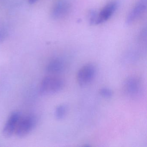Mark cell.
I'll use <instances>...</instances> for the list:
<instances>
[{"label": "cell", "mask_w": 147, "mask_h": 147, "mask_svg": "<svg viewBox=\"0 0 147 147\" xmlns=\"http://www.w3.org/2000/svg\"><path fill=\"white\" fill-rule=\"evenodd\" d=\"M64 86L63 81L55 76L45 77L40 85V92L44 95H51L61 91Z\"/></svg>", "instance_id": "6da1fadb"}, {"label": "cell", "mask_w": 147, "mask_h": 147, "mask_svg": "<svg viewBox=\"0 0 147 147\" xmlns=\"http://www.w3.org/2000/svg\"><path fill=\"white\" fill-rule=\"evenodd\" d=\"M97 69L92 63H88L82 66L77 72L76 79L81 87H85L91 83L96 75Z\"/></svg>", "instance_id": "7a4b0ae2"}, {"label": "cell", "mask_w": 147, "mask_h": 147, "mask_svg": "<svg viewBox=\"0 0 147 147\" xmlns=\"http://www.w3.org/2000/svg\"><path fill=\"white\" fill-rule=\"evenodd\" d=\"M37 123V118L32 114L21 117L15 132L16 135L20 138L26 136L35 128Z\"/></svg>", "instance_id": "3957f363"}, {"label": "cell", "mask_w": 147, "mask_h": 147, "mask_svg": "<svg viewBox=\"0 0 147 147\" xmlns=\"http://www.w3.org/2000/svg\"><path fill=\"white\" fill-rule=\"evenodd\" d=\"M123 90L127 96L131 98H136L141 94L142 84L140 80L135 76H130L125 81Z\"/></svg>", "instance_id": "277c9868"}, {"label": "cell", "mask_w": 147, "mask_h": 147, "mask_svg": "<svg viewBox=\"0 0 147 147\" xmlns=\"http://www.w3.org/2000/svg\"><path fill=\"white\" fill-rule=\"evenodd\" d=\"M71 5L68 0H57L52 7L51 15L55 20L63 18L69 13Z\"/></svg>", "instance_id": "5b68a950"}, {"label": "cell", "mask_w": 147, "mask_h": 147, "mask_svg": "<svg viewBox=\"0 0 147 147\" xmlns=\"http://www.w3.org/2000/svg\"><path fill=\"white\" fill-rule=\"evenodd\" d=\"M21 117V114L19 112H13L10 115L3 130V135L5 137L12 136L16 132Z\"/></svg>", "instance_id": "8992f818"}, {"label": "cell", "mask_w": 147, "mask_h": 147, "mask_svg": "<svg viewBox=\"0 0 147 147\" xmlns=\"http://www.w3.org/2000/svg\"><path fill=\"white\" fill-rule=\"evenodd\" d=\"M147 0H138L127 16L126 20L127 24H131L134 23L145 12L147 9Z\"/></svg>", "instance_id": "52a82bcc"}, {"label": "cell", "mask_w": 147, "mask_h": 147, "mask_svg": "<svg viewBox=\"0 0 147 147\" xmlns=\"http://www.w3.org/2000/svg\"><path fill=\"white\" fill-rule=\"evenodd\" d=\"M118 3L116 1L109 2L98 13L97 25L100 24L108 20L117 10Z\"/></svg>", "instance_id": "ba28073f"}, {"label": "cell", "mask_w": 147, "mask_h": 147, "mask_svg": "<svg viewBox=\"0 0 147 147\" xmlns=\"http://www.w3.org/2000/svg\"><path fill=\"white\" fill-rule=\"evenodd\" d=\"M64 69V63L59 58L51 60L46 67L47 72L51 74H60L63 71Z\"/></svg>", "instance_id": "9c48e42d"}, {"label": "cell", "mask_w": 147, "mask_h": 147, "mask_svg": "<svg viewBox=\"0 0 147 147\" xmlns=\"http://www.w3.org/2000/svg\"><path fill=\"white\" fill-rule=\"evenodd\" d=\"M67 107L65 105H61L56 107L55 111L56 118L58 120L63 119L67 114Z\"/></svg>", "instance_id": "30bf717a"}, {"label": "cell", "mask_w": 147, "mask_h": 147, "mask_svg": "<svg viewBox=\"0 0 147 147\" xmlns=\"http://www.w3.org/2000/svg\"><path fill=\"white\" fill-rule=\"evenodd\" d=\"M99 92L100 94L102 97L107 98H111L113 95V91L110 88H101L100 89Z\"/></svg>", "instance_id": "8fae6325"}, {"label": "cell", "mask_w": 147, "mask_h": 147, "mask_svg": "<svg viewBox=\"0 0 147 147\" xmlns=\"http://www.w3.org/2000/svg\"><path fill=\"white\" fill-rule=\"evenodd\" d=\"M98 13L94 11H91L89 13V22L90 24L97 25Z\"/></svg>", "instance_id": "7c38bea8"}, {"label": "cell", "mask_w": 147, "mask_h": 147, "mask_svg": "<svg viewBox=\"0 0 147 147\" xmlns=\"http://www.w3.org/2000/svg\"><path fill=\"white\" fill-rule=\"evenodd\" d=\"M7 36V30L3 27H0V43L5 41Z\"/></svg>", "instance_id": "4fadbf2b"}, {"label": "cell", "mask_w": 147, "mask_h": 147, "mask_svg": "<svg viewBox=\"0 0 147 147\" xmlns=\"http://www.w3.org/2000/svg\"><path fill=\"white\" fill-rule=\"evenodd\" d=\"M37 1L38 0H28V1L30 4H33L36 3Z\"/></svg>", "instance_id": "5bb4252c"}]
</instances>
